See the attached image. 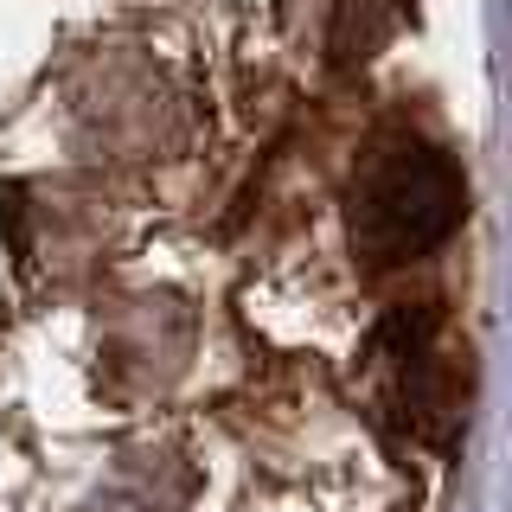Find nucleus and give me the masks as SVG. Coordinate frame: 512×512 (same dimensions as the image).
Listing matches in <instances>:
<instances>
[{"label": "nucleus", "mask_w": 512, "mask_h": 512, "mask_svg": "<svg viewBox=\"0 0 512 512\" xmlns=\"http://www.w3.org/2000/svg\"><path fill=\"white\" fill-rule=\"evenodd\" d=\"M461 212V180L442 154H397L384 160V173L365 192V218H359V244L378 256H416L429 244H442L448 224Z\"/></svg>", "instance_id": "1"}]
</instances>
